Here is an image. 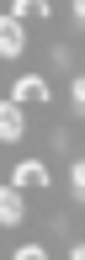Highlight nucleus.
Segmentation results:
<instances>
[{
    "instance_id": "nucleus-9",
    "label": "nucleus",
    "mask_w": 85,
    "mask_h": 260,
    "mask_svg": "<svg viewBox=\"0 0 85 260\" xmlns=\"http://www.w3.org/2000/svg\"><path fill=\"white\" fill-rule=\"evenodd\" d=\"M69 260H85V250H80V244H75V255H69Z\"/></svg>"
},
{
    "instance_id": "nucleus-5",
    "label": "nucleus",
    "mask_w": 85,
    "mask_h": 260,
    "mask_svg": "<svg viewBox=\"0 0 85 260\" xmlns=\"http://www.w3.org/2000/svg\"><path fill=\"white\" fill-rule=\"evenodd\" d=\"M11 181H21V186H48V165H43V159H27V165H16Z\"/></svg>"
},
{
    "instance_id": "nucleus-6",
    "label": "nucleus",
    "mask_w": 85,
    "mask_h": 260,
    "mask_svg": "<svg viewBox=\"0 0 85 260\" xmlns=\"http://www.w3.org/2000/svg\"><path fill=\"white\" fill-rule=\"evenodd\" d=\"M11 11H16L21 21H48V11H53V6H48V0H16Z\"/></svg>"
},
{
    "instance_id": "nucleus-3",
    "label": "nucleus",
    "mask_w": 85,
    "mask_h": 260,
    "mask_svg": "<svg viewBox=\"0 0 85 260\" xmlns=\"http://www.w3.org/2000/svg\"><path fill=\"white\" fill-rule=\"evenodd\" d=\"M21 191H27L21 181H11L6 191H0V218H6V229H16V223H21Z\"/></svg>"
},
{
    "instance_id": "nucleus-7",
    "label": "nucleus",
    "mask_w": 85,
    "mask_h": 260,
    "mask_svg": "<svg viewBox=\"0 0 85 260\" xmlns=\"http://www.w3.org/2000/svg\"><path fill=\"white\" fill-rule=\"evenodd\" d=\"M53 69H64V75H69V69H75V53H69V48H53Z\"/></svg>"
},
{
    "instance_id": "nucleus-8",
    "label": "nucleus",
    "mask_w": 85,
    "mask_h": 260,
    "mask_svg": "<svg viewBox=\"0 0 85 260\" xmlns=\"http://www.w3.org/2000/svg\"><path fill=\"white\" fill-rule=\"evenodd\" d=\"M16 260H48V250L43 244H27V250H16Z\"/></svg>"
},
{
    "instance_id": "nucleus-4",
    "label": "nucleus",
    "mask_w": 85,
    "mask_h": 260,
    "mask_svg": "<svg viewBox=\"0 0 85 260\" xmlns=\"http://www.w3.org/2000/svg\"><path fill=\"white\" fill-rule=\"evenodd\" d=\"M11 96H21V101H48L53 90H48L43 75H27V80H16V90H11Z\"/></svg>"
},
{
    "instance_id": "nucleus-1",
    "label": "nucleus",
    "mask_w": 85,
    "mask_h": 260,
    "mask_svg": "<svg viewBox=\"0 0 85 260\" xmlns=\"http://www.w3.org/2000/svg\"><path fill=\"white\" fill-rule=\"evenodd\" d=\"M21 106H27L21 96H11L6 106H0V133H6V144H16V138H21V122H27V117H21Z\"/></svg>"
},
{
    "instance_id": "nucleus-2",
    "label": "nucleus",
    "mask_w": 85,
    "mask_h": 260,
    "mask_svg": "<svg viewBox=\"0 0 85 260\" xmlns=\"http://www.w3.org/2000/svg\"><path fill=\"white\" fill-rule=\"evenodd\" d=\"M21 43H27V32H21V16L11 11L6 27H0V53H6V58H21Z\"/></svg>"
}]
</instances>
